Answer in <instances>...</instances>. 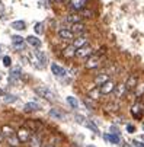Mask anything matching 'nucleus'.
I'll return each mask as SVG.
<instances>
[{
    "mask_svg": "<svg viewBox=\"0 0 144 147\" xmlns=\"http://www.w3.org/2000/svg\"><path fill=\"white\" fill-rule=\"evenodd\" d=\"M35 93L39 95L41 98H44L47 100H55V95L51 89H48L47 86H35Z\"/></svg>",
    "mask_w": 144,
    "mask_h": 147,
    "instance_id": "1",
    "label": "nucleus"
},
{
    "mask_svg": "<svg viewBox=\"0 0 144 147\" xmlns=\"http://www.w3.org/2000/svg\"><path fill=\"white\" fill-rule=\"evenodd\" d=\"M131 115H133V118H135V119H141L143 118V115H144V103H141L140 100L138 102H135L133 107H131Z\"/></svg>",
    "mask_w": 144,
    "mask_h": 147,
    "instance_id": "2",
    "label": "nucleus"
},
{
    "mask_svg": "<svg viewBox=\"0 0 144 147\" xmlns=\"http://www.w3.org/2000/svg\"><path fill=\"white\" fill-rule=\"evenodd\" d=\"M69 6H70L71 10H74V12H80V10L86 9V6H87V0H69Z\"/></svg>",
    "mask_w": 144,
    "mask_h": 147,
    "instance_id": "3",
    "label": "nucleus"
},
{
    "mask_svg": "<svg viewBox=\"0 0 144 147\" xmlns=\"http://www.w3.org/2000/svg\"><path fill=\"white\" fill-rule=\"evenodd\" d=\"M31 136H32V133H31L26 127L19 128V130H17V133H16V137H17L19 143H28V141H29V138H31Z\"/></svg>",
    "mask_w": 144,
    "mask_h": 147,
    "instance_id": "4",
    "label": "nucleus"
},
{
    "mask_svg": "<svg viewBox=\"0 0 144 147\" xmlns=\"http://www.w3.org/2000/svg\"><path fill=\"white\" fill-rule=\"evenodd\" d=\"M92 54H93V48H92L89 44L76 50V57H77V58H89Z\"/></svg>",
    "mask_w": 144,
    "mask_h": 147,
    "instance_id": "5",
    "label": "nucleus"
},
{
    "mask_svg": "<svg viewBox=\"0 0 144 147\" xmlns=\"http://www.w3.org/2000/svg\"><path fill=\"white\" fill-rule=\"evenodd\" d=\"M99 64H100V57H99L98 54H92V55L86 60L85 67H86V69H89V70H92V69H96Z\"/></svg>",
    "mask_w": 144,
    "mask_h": 147,
    "instance_id": "6",
    "label": "nucleus"
},
{
    "mask_svg": "<svg viewBox=\"0 0 144 147\" xmlns=\"http://www.w3.org/2000/svg\"><path fill=\"white\" fill-rule=\"evenodd\" d=\"M70 31L74 34V36H79V35H85L86 34V25L83 22H77V24H73L70 26Z\"/></svg>",
    "mask_w": 144,
    "mask_h": 147,
    "instance_id": "7",
    "label": "nucleus"
},
{
    "mask_svg": "<svg viewBox=\"0 0 144 147\" xmlns=\"http://www.w3.org/2000/svg\"><path fill=\"white\" fill-rule=\"evenodd\" d=\"M57 34H58L60 39H63V41H73L74 39V34L70 31V28H60Z\"/></svg>",
    "mask_w": 144,
    "mask_h": 147,
    "instance_id": "8",
    "label": "nucleus"
},
{
    "mask_svg": "<svg viewBox=\"0 0 144 147\" xmlns=\"http://www.w3.org/2000/svg\"><path fill=\"white\" fill-rule=\"evenodd\" d=\"M114 96L116 99H121V98H124L125 93H127V88H125V83H118V85H115L114 88Z\"/></svg>",
    "mask_w": 144,
    "mask_h": 147,
    "instance_id": "9",
    "label": "nucleus"
},
{
    "mask_svg": "<svg viewBox=\"0 0 144 147\" xmlns=\"http://www.w3.org/2000/svg\"><path fill=\"white\" fill-rule=\"evenodd\" d=\"M114 88H115L114 82L109 79V80H108V82H105L102 86H99V92H100V95H109V93H112V92H114Z\"/></svg>",
    "mask_w": 144,
    "mask_h": 147,
    "instance_id": "10",
    "label": "nucleus"
},
{
    "mask_svg": "<svg viewBox=\"0 0 144 147\" xmlns=\"http://www.w3.org/2000/svg\"><path fill=\"white\" fill-rule=\"evenodd\" d=\"M12 44H13L15 50H17V51L25 48V41H24L22 36H19V35H13L12 36Z\"/></svg>",
    "mask_w": 144,
    "mask_h": 147,
    "instance_id": "11",
    "label": "nucleus"
},
{
    "mask_svg": "<svg viewBox=\"0 0 144 147\" xmlns=\"http://www.w3.org/2000/svg\"><path fill=\"white\" fill-rule=\"evenodd\" d=\"M76 50L77 48H81V47H85V45H87V38L85 36V35H79V36H74V39H73V44H71Z\"/></svg>",
    "mask_w": 144,
    "mask_h": 147,
    "instance_id": "12",
    "label": "nucleus"
},
{
    "mask_svg": "<svg viewBox=\"0 0 144 147\" xmlns=\"http://www.w3.org/2000/svg\"><path fill=\"white\" fill-rule=\"evenodd\" d=\"M137 83H138V76L137 74H131L125 83V88H127V92H131L137 88Z\"/></svg>",
    "mask_w": 144,
    "mask_h": 147,
    "instance_id": "13",
    "label": "nucleus"
},
{
    "mask_svg": "<svg viewBox=\"0 0 144 147\" xmlns=\"http://www.w3.org/2000/svg\"><path fill=\"white\" fill-rule=\"evenodd\" d=\"M51 71H52V74L54 76H57V77H64L66 76V69H63L61 66H58L57 63H52L51 64Z\"/></svg>",
    "mask_w": 144,
    "mask_h": 147,
    "instance_id": "14",
    "label": "nucleus"
},
{
    "mask_svg": "<svg viewBox=\"0 0 144 147\" xmlns=\"http://www.w3.org/2000/svg\"><path fill=\"white\" fill-rule=\"evenodd\" d=\"M0 133L3 134L5 138H10V137H15L16 136V131L10 127V125H3L2 130H0Z\"/></svg>",
    "mask_w": 144,
    "mask_h": 147,
    "instance_id": "15",
    "label": "nucleus"
},
{
    "mask_svg": "<svg viewBox=\"0 0 144 147\" xmlns=\"http://www.w3.org/2000/svg\"><path fill=\"white\" fill-rule=\"evenodd\" d=\"M28 144H29V147H42V141H41V137L38 134H32Z\"/></svg>",
    "mask_w": 144,
    "mask_h": 147,
    "instance_id": "16",
    "label": "nucleus"
},
{
    "mask_svg": "<svg viewBox=\"0 0 144 147\" xmlns=\"http://www.w3.org/2000/svg\"><path fill=\"white\" fill-rule=\"evenodd\" d=\"M20 74H22V70H20V67H15V69H12V70H10V74H9V82L15 83V82L20 77Z\"/></svg>",
    "mask_w": 144,
    "mask_h": 147,
    "instance_id": "17",
    "label": "nucleus"
},
{
    "mask_svg": "<svg viewBox=\"0 0 144 147\" xmlns=\"http://www.w3.org/2000/svg\"><path fill=\"white\" fill-rule=\"evenodd\" d=\"M111 77H109V74H106V73H100V74H98L96 77H95V85H98V86H102L105 82H108Z\"/></svg>",
    "mask_w": 144,
    "mask_h": 147,
    "instance_id": "18",
    "label": "nucleus"
},
{
    "mask_svg": "<svg viewBox=\"0 0 144 147\" xmlns=\"http://www.w3.org/2000/svg\"><path fill=\"white\" fill-rule=\"evenodd\" d=\"M83 20V18H81V15L80 13H71V15H69L67 18H66V22H69V24H77V22H81Z\"/></svg>",
    "mask_w": 144,
    "mask_h": 147,
    "instance_id": "19",
    "label": "nucleus"
},
{
    "mask_svg": "<svg viewBox=\"0 0 144 147\" xmlns=\"http://www.w3.org/2000/svg\"><path fill=\"white\" fill-rule=\"evenodd\" d=\"M39 109H41V107L36 102H28V103H25V107H24L25 112H35V111H39Z\"/></svg>",
    "mask_w": 144,
    "mask_h": 147,
    "instance_id": "20",
    "label": "nucleus"
},
{
    "mask_svg": "<svg viewBox=\"0 0 144 147\" xmlns=\"http://www.w3.org/2000/svg\"><path fill=\"white\" fill-rule=\"evenodd\" d=\"M26 42H28L29 45L35 47V48H39V47H41V39L36 38V36H34V35H29V36L26 38Z\"/></svg>",
    "mask_w": 144,
    "mask_h": 147,
    "instance_id": "21",
    "label": "nucleus"
},
{
    "mask_svg": "<svg viewBox=\"0 0 144 147\" xmlns=\"http://www.w3.org/2000/svg\"><path fill=\"white\" fill-rule=\"evenodd\" d=\"M63 55H64L66 58H73V57H76V48H74L73 45H69L67 48H64Z\"/></svg>",
    "mask_w": 144,
    "mask_h": 147,
    "instance_id": "22",
    "label": "nucleus"
},
{
    "mask_svg": "<svg viewBox=\"0 0 144 147\" xmlns=\"http://www.w3.org/2000/svg\"><path fill=\"white\" fill-rule=\"evenodd\" d=\"M35 57H36V60H38V63H41V66H45L47 64V55L42 53V51H35Z\"/></svg>",
    "mask_w": 144,
    "mask_h": 147,
    "instance_id": "23",
    "label": "nucleus"
},
{
    "mask_svg": "<svg viewBox=\"0 0 144 147\" xmlns=\"http://www.w3.org/2000/svg\"><path fill=\"white\" fill-rule=\"evenodd\" d=\"M13 29H16V31H24L25 28H26V24L24 22V20H15V22H12V25H10Z\"/></svg>",
    "mask_w": 144,
    "mask_h": 147,
    "instance_id": "24",
    "label": "nucleus"
},
{
    "mask_svg": "<svg viewBox=\"0 0 144 147\" xmlns=\"http://www.w3.org/2000/svg\"><path fill=\"white\" fill-rule=\"evenodd\" d=\"M50 117H51V118H55V119H63V118H64V114L60 112L58 109H51V111H50Z\"/></svg>",
    "mask_w": 144,
    "mask_h": 147,
    "instance_id": "25",
    "label": "nucleus"
},
{
    "mask_svg": "<svg viewBox=\"0 0 144 147\" xmlns=\"http://www.w3.org/2000/svg\"><path fill=\"white\" fill-rule=\"evenodd\" d=\"M105 140L109 141V143H112V144H118L119 143V137L116 134H106L105 136Z\"/></svg>",
    "mask_w": 144,
    "mask_h": 147,
    "instance_id": "26",
    "label": "nucleus"
},
{
    "mask_svg": "<svg viewBox=\"0 0 144 147\" xmlns=\"http://www.w3.org/2000/svg\"><path fill=\"white\" fill-rule=\"evenodd\" d=\"M67 103L70 105L73 109H77V108H79V102H77V99H76L74 96H69V98H67Z\"/></svg>",
    "mask_w": 144,
    "mask_h": 147,
    "instance_id": "27",
    "label": "nucleus"
},
{
    "mask_svg": "<svg viewBox=\"0 0 144 147\" xmlns=\"http://www.w3.org/2000/svg\"><path fill=\"white\" fill-rule=\"evenodd\" d=\"M80 15H81V18H87V19H90V18H93V12L92 10H87V9H83V10H80L79 12Z\"/></svg>",
    "mask_w": 144,
    "mask_h": 147,
    "instance_id": "28",
    "label": "nucleus"
},
{
    "mask_svg": "<svg viewBox=\"0 0 144 147\" xmlns=\"http://www.w3.org/2000/svg\"><path fill=\"white\" fill-rule=\"evenodd\" d=\"M100 95V92H99V89H93V90H90L89 92V99H98V96Z\"/></svg>",
    "mask_w": 144,
    "mask_h": 147,
    "instance_id": "29",
    "label": "nucleus"
},
{
    "mask_svg": "<svg viewBox=\"0 0 144 147\" xmlns=\"http://www.w3.org/2000/svg\"><path fill=\"white\" fill-rule=\"evenodd\" d=\"M35 32H36V34H42V32H44V24H42V22H38V24L35 25Z\"/></svg>",
    "mask_w": 144,
    "mask_h": 147,
    "instance_id": "30",
    "label": "nucleus"
},
{
    "mask_svg": "<svg viewBox=\"0 0 144 147\" xmlns=\"http://www.w3.org/2000/svg\"><path fill=\"white\" fill-rule=\"evenodd\" d=\"M3 64H5V67H10L12 66V58L9 55H5L3 57Z\"/></svg>",
    "mask_w": 144,
    "mask_h": 147,
    "instance_id": "31",
    "label": "nucleus"
},
{
    "mask_svg": "<svg viewBox=\"0 0 144 147\" xmlns=\"http://www.w3.org/2000/svg\"><path fill=\"white\" fill-rule=\"evenodd\" d=\"M85 125H86V127H89L90 130H93L95 133H99V130H98V127H96V125H95L93 122H90V121H87V122H85Z\"/></svg>",
    "mask_w": 144,
    "mask_h": 147,
    "instance_id": "32",
    "label": "nucleus"
},
{
    "mask_svg": "<svg viewBox=\"0 0 144 147\" xmlns=\"http://www.w3.org/2000/svg\"><path fill=\"white\" fill-rule=\"evenodd\" d=\"M83 102H85V105H86V107H87L89 109H93V103L89 100V98H85V100H83Z\"/></svg>",
    "mask_w": 144,
    "mask_h": 147,
    "instance_id": "33",
    "label": "nucleus"
},
{
    "mask_svg": "<svg viewBox=\"0 0 144 147\" xmlns=\"http://www.w3.org/2000/svg\"><path fill=\"white\" fill-rule=\"evenodd\" d=\"M15 100H16V96H13V95H7L5 98V102H15Z\"/></svg>",
    "mask_w": 144,
    "mask_h": 147,
    "instance_id": "34",
    "label": "nucleus"
},
{
    "mask_svg": "<svg viewBox=\"0 0 144 147\" xmlns=\"http://www.w3.org/2000/svg\"><path fill=\"white\" fill-rule=\"evenodd\" d=\"M127 131L133 134V133H135V127H134V125H127Z\"/></svg>",
    "mask_w": 144,
    "mask_h": 147,
    "instance_id": "35",
    "label": "nucleus"
},
{
    "mask_svg": "<svg viewBox=\"0 0 144 147\" xmlns=\"http://www.w3.org/2000/svg\"><path fill=\"white\" fill-rule=\"evenodd\" d=\"M76 119H77V122H80V124H85V118L81 117V115H76Z\"/></svg>",
    "mask_w": 144,
    "mask_h": 147,
    "instance_id": "36",
    "label": "nucleus"
},
{
    "mask_svg": "<svg viewBox=\"0 0 144 147\" xmlns=\"http://www.w3.org/2000/svg\"><path fill=\"white\" fill-rule=\"evenodd\" d=\"M133 144H134L135 147H144V143H140V141H137V140H134Z\"/></svg>",
    "mask_w": 144,
    "mask_h": 147,
    "instance_id": "37",
    "label": "nucleus"
},
{
    "mask_svg": "<svg viewBox=\"0 0 144 147\" xmlns=\"http://www.w3.org/2000/svg\"><path fill=\"white\" fill-rule=\"evenodd\" d=\"M55 2H57V3H66L67 0H55Z\"/></svg>",
    "mask_w": 144,
    "mask_h": 147,
    "instance_id": "38",
    "label": "nucleus"
},
{
    "mask_svg": "<svg viewBox=\"0 0 144 147\" xmlns=\"http://www.w3.org/2000/svg\"><path fill=\"white\" fill-rule=\"evenodd\" d=\"M3 140H5V137H3V134H2V133H0V143H2Z\"/></svg>",
    "mask_w": 144,
    "mask_h": 147,
    "instance_id": "39",
    "label": "nucleus"
},
{
    "mask_svg": "<svg viewBox=\"0 0 144 147\" xmlns=\"http://www.w3.org/2000/svg\"><path fill=\"white\" fill-rule=\"evenodd\" d=\"M45 147H55V146H52V144H47Z\"/></svg>",
    "mask_w": 144,
    "mask_h": 147,
    "instance_id": "40",
    "label": "nucleus"
},
{
    "mask_svg": "<svg viewBox=\"0 0 144 147\" xmlns=\"http://www.w3.org/2000/svg\"><path fill=\"white\" fill-rule=\"evenodd\" d=\"M3 51V45H0V53H2Z\"/></svg>",
    "mask_w": 144,
    "mask_h": 147,
    "instance_id": "41",
    "label": "nucleus"
},
{
    "mask_svg": "<svg viewBox=\"0 0 144 147\" xmlns=\"http://www.w3.org/2000/svg\"><path fill=\"white\" fill-rule=\"evenodd\" d=\"M86 147H95V146H92V144H89V146H86Z\"/></svg>",
    "mask_w": 144,
    "mask_h": 147,
    "instance_id": "42",
    "label": "nucleus"
},
{
    "mask_svg": "<svg viewBox=\"0 0 144 147\" xmlns=\"http://www.w3.org/2000/svg\"><path fill=\"white\" fill-rule=\"evenodd\" d=\"M0 80H2V76H0Z\"/></svg>",
    "mask_w": 144,
    "mask_h": 147,
    "instance_id": "43",
    "label": "nucleus"
}]
</instances>
